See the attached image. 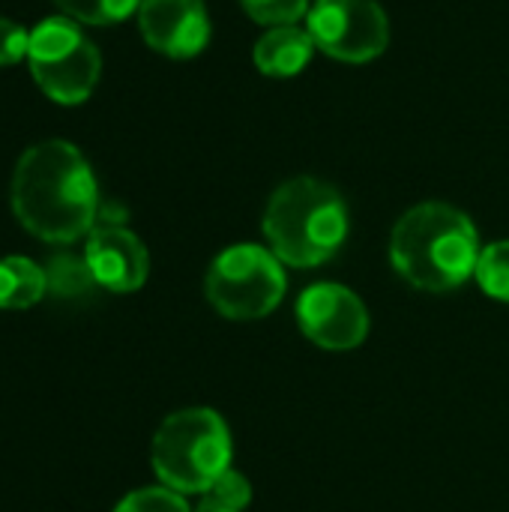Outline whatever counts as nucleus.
Instances as JSON below:
<instances>
[{
  "label": "nucleus",
  "mask_w": 509,
  "mask_h": 512,
  "mask_svg": "<svg viewBox=\"0 0 509 512\" xmlns=\"http://www.w3.org/2000/svg\"><path fill=\"white\" fill-rule=\"evenodd\" d=\"M15 219L45 243H75L99 219V186L84 153L60 138L21 153L9 183Z\"/></svg>",
  "instance_id": "f257e3e1"
},
{
  "label": "nucleus",
  "mask_w": 509,
  "mask_h": 512,
  "mask_svg": "<svg viewBox=\"0 0 509 512\" xmlns=\"http://www.w3.org/2000/svg\"><path fill=\"white\" fill-rule=\"evenodd\" d=\"M114 512H192L186 498L168 486H147V489H135L129 492Z\"/></svg>",
  "instance_id": "f3484780"
},
{
  "label": "nucleus",
  "mask_w": 509,
  "mask_h": 512,
  "mask_svg": "<svg viewBox=\"0 0 509 512\" xmlns=\"http://www.w3.org/2000/svg\"><path fill=\"white\" fill-rule=\"evenodd\" d=\"M195 512H237V510H228V507H222V504H216V501L204 498V501L198 504V510Z\"/></svg>",
  "instance_id": "aec40b11"
},
{
  "label": "nucleus",
  "mask_w": 509,
  "mask_h": 512,
  "mask_svg": "<svg viewBox=\"0 0 509 512\" xmlns=\"http://www.w3.org/2000/svg\"><path fill=\"white\" fill-rule=\"evenodd\" d=\"M138 30L153 51L189 60L210 42V15L204 0H144Z\"/></svg>",
  "instance_id": "1a4fd4ad"
},
{
  "label": "nucleus",
  "mask_w": 509,
  "mask_h": 512,
  "mask_svg": "<svg viewBox=\"0 0 509 512\" xmlns=\"http://www.w3.org/2000/svg\"><path fill=\"white\" fill-rule=\"evenodd\" d=\"M306 30L318 51L342 63H369L390 45V18L378 0H315Z\"/></svg>",
  "instance_id": "0eeeda50"
},
{
  "label": "nucleus",
  "mask_w": 509,
  "mask_h": 512,
  "mask_svg": "<svg viewBox=\"0 0 509 512\" xmlns=\"http://www.w3.org/2000/svg\"><path fill=\"white\" fill-rule=\"evenodd\" d=\"M297 321L309 342L324 351H351L369 336V312L363 300L336 282H318L297 300Z\"/></svg>",
  "instance_id": "6e6552de"
},
{
  "label": "nucleus",
  "mask_w": 509,
  "mask_h": 512,
  "mask_svg": "<svg viewBox=\"0 0 509 512\" xmlns=\"http://www.w3.org/2000/svg\"><path fill=\"white\" fill-rule=\"evenodd\" d=\"M480 237L468 213L444 201L411 207L393 228L390 261L420 291H453L477 273Z\"/></svg>",
  "instance_id": "f03ea898"
},
{
  "label": "nucleus",
  "mask_w": 509,
  "mask_h": 512,
  "mask_svg": "<svg viewBox=\"0 0 509 512\" xmlns=\"http://www.w3.org/2000/svg\"><path fill=\"white\" fill-rule=\"evenodd\" d=\"M48 294L45 267L24 255L0 258V309L18 312L36 306Z\"/></svg>",
  "instance_id": "f8f14e48"
},
{
  "label": "nucleus",
  "mask_w": 509,
  "mask_h": 512,
  "mask_svg": "<svg viewBox=\"0 0 509 512\" xmlns=\"http://www.w3.org/2000/svg\"><path fill=\"white\" fill-rule=\"evenodd\" d=\"M315 54V39L300 24L267 27L264 36L255 42V66L261 75L270 78H294L300 75Z\"/></svg>",
  "instance_id": "9b49d317"
},
{
  "label": "nucleus",
  "mask_w": 509,
  "mask_h": 512,
  "mask_svg": "<svg viewBox=\"0 0 509 512\" xmlns=\"http://www.w3.org/2000/svg\"><path fill=\"white\" fill-rule=\"evenodd\" d=\"M150 459L162 486L180 495H207V489L231 468L228 426L210 408L177 411L159 426Z\"/></svg>",
  "instance_id": "20e7f679"
},
{
  "label": "nucleus",
  "mask_w": 509,
  "mask_h": 512,
  "mask_svg": "<svg viewBox=\"0 0 509 512\" xmlns=\"http://www.w3.org/2000/svg\"><path fill=\"white\" fill-rule=\"evenodd\" d=\"M204 291L210 306L228 321H258L282 303L285 270L270 249L237 243L213 258Z\"/></svg>",
  "instance_id": "423d86ee"
},
{
  "label": "nucleus",
  "mask_w": 509,
  "mask_h": 512,
  "mask_svg": "<svg viewBox=\"0 0 509 512\" xmlns=\"http://www.w3.org/2000/svg\"><path fill=\"white\" fill-rule=\"evenodd\" d=\"M264 237L270 252L288 267H318L330 261L348 237V204L318 177L285 180L267 201Z\"/></svg>",
  "instance_id": "7ed1b4c3"
},
{
  "label": "nucleus",
  "mask_w": 509,
  "mask_h": 512,
  "mask_svg": "<svg viewBox=\"0 0 509 512\" xmlns=\"http://www.w3.org/2000/svg\"><path fill=\"white\" fill-rule=\"evenodd\" d=\"M204 498H210V501H216V504H222V507H228V510L243 512L252 504V486H249V480H246L243 474H237V471L228 468V471L207 489Z\"/></svg>",
  "instance_id": "a211bd4d"
},
{
  "label": "nucleus",
  "mask_w": 509,
  "mask_h": 512,
  "mask_svg": "<svg viewBox=\"0 0 509 512\" xmlns=\"http://www.w3.org/2000/svg\"><path fill=\"white\" fill-rule=\"evenodd\" d=\"M57 9L78 24H117L141 9L144 0H54Z\"/></svg>",
  "instance_id": "4468645a"
},
{
  "label": "nucleus",
  "mask_w": 509,
  "mask_h": 512,
  "mask_svg": "<svg viewBox=\"0 0 509 512\" xmlns=\"http://www.w3.org/2000/svg\"><path fill=\"white\" fill-rule=\"evenodd\" d=\"M243 12L264 27H285L306 21L312 0H240Z\"/></svg>",
  "instance_id": "dca6fc26"
},
{
  "label": "nucleus",
  "mask_w": 509,
  "mask_h": 512,
  "mask_svg": "<svg viewBox=\"0 0 509 512\" xmlns=\"http://www.w3.org/2000/svg\"><path fill=\"white\" fill-rule=\"evenodd\" d=\"M27 66L39 90L60 105L90 99L102 75V57L78 21L51 15L30 30Z\"/></svg>",
  "instance_id": "39448f33"
},
{
  "label": "nucleus",
  "mask_w": 509,
  "mask_h": 512,
  "mask_svg": "<svg viewBox=\"0 0 509 512\" xmlns=\"http://www.w3.org/2000/svg\"><path fill=\"white\" fill-rule=\"evenodd\" d=\"M45 279H48V291H51L54 297H66V300L84 297V294H90L93 285H96L87 258H84V255L78 258V255H69V252L54 255V258L45 264Z\"/></svg>",
  "instance_id": "ddd939ff"
},
{
  "label": "nucleus",
  "mask_w": 509,
  "mask_h": 512,
  "mask_svg": "<svg viewBox=\"0 0 509 512\" xmlns=\"http://www.w3.org/2000/svg\"><path fill=\"white\" fill-rule=\"evenodd\" d=\"M27 45H30V30H24L12 18H0V66L27 60Z\"/></svg>",
  "instance_id": "6ab92c4d"
},
{
  "label": "nucleus",
  "mask_w": 509,
  "mask_h": 512,
  "mask_svg": "<svg viewBox=\"0 0 509 512\" xmlns=\"http://www.w3.org/2000/svg\"><path fill=\"white\" fill-rule=\"evenodd\" d=\"M474 279L492 300L509 303V240H495L480 252Z\"/></svg>",
  "instance_id": "2eb2a0df"
},
{
  "label": "nucleus",
  "mask_w": 509,
  "mask_h": 512,
  "mask_svg": "<svg viewBox=\"0 0 509 512\" xmlns=\"http://www.w3.org/2000/svg\"><path fill=\"white\" fill-rule=\"evenodd\" d=\"M84 258L93 270L96 285L114 294L138 291L150 273V255L126 225H96L87 234Z\"/></svg>",
  "instance_id": "9d476101"
}]
</instances>
